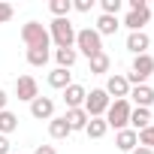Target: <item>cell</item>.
Returning a JSON list of instances; mask_svg holds the SVG:
<instances>
[{
    "instance_id": "cell-1",
    "label": "cell",
    "mask_w": 154,
    "mask_h": 154,
    "mask_svg": "<svg viewBox=\"0 0 154 154\" xmlns=\"http://www.w3.org/2000/svg\"><path fill=\"white\" fill-rule=\"evenodd\" d=\"M72 48H79V51L91 60L94 54L103 51V36H100L94 27H82V30H75V45H72Z\"/></svg>"
},
{
    "instance_id": "cell-2",
    "label": "cell",
    "mask_w": 154,
    "mask_h": 154,
    "mask_svg": "<svg viewBox=\"0 0 154 154\" xmlns=\"http://www.w3.org/2000/svg\"><path fill=\"white\" fill-rule=\"evenodd\" d=\"M48 36L57 48H72L75 45V27L69 24V18H54L48 24Z\"/></svg>"
},
{
    "instance_id": "cell-3",
    "label": "cell",
    "mask_w": 154,
    "mask_h": 154,
    "mask_svg": "<svg viewBox=\"0 0 154 154\" xmlns=\"http://www.w3.org/2000/svg\"><path fill=\"white\" fill-rule=\"evenodd\" d=\"M21 39L27 48H48L51 45V36H48V27H42L39 21H27L21 27Z\"/></svg>"
},
{
    "instance_id": "cell-4",
    "label": "cell",
    "mask_w": 154,
    "mask_h": 154,
    "mask_svg": "<svg viewBox=\"0 0 154 154\" xmlns=\"http://www.w3.org/2000/svg\"><path fill=\"white\" fill-rule=\"evenodd\" d=\"M130 112H133V106H130V100H112V106L106 109V124L109 127H115V130H127V124H130Z\"/></svg>"
},
{
    "instance_id": "cell-5",
    "label": "cell",
    "mask_w": 154,
    "mask_h": 154,
    "mask_svg": "<svg viewBox=\"0 0 154 154\" xmlns=\"http://www.w3.org/2000/svg\"><path fill=\"white\" fill-rule=\"evenodd\" d=\"M151 72H154V57H151V54H139V57H133V66H130V75H127L130 88L145 85Z\"/></svg>"
},
{
    "instance_id": "cell-6",
    "label": "cell",
    "mask_w": 154,
    "mask_h": 154,
    "mask_svg": "<svg viewBox=\"0 0 154 154\" xmlns=\"http://www.w3.org/2000/svg\"><path fill=\"white\" fill-rule=\"evenodd\" d=\"M109 106H112V97H109L103 88H94V91L85 97V106H82V109L88 112V118H103Z\"/></svg>"
},
{
    "instance_id": "cell-7",
    "label": "cell",
    "mask_w": 154,
    "mask_h": 154,
    "mask_svg": "<svg viewBox=\"0 0 154 154\" xmlns=\"http://www.w3.org/2000/svg\"><path fill=\"white\" fill-rule=\"evenodd\" d=\"M15 97L24 100V103H33L39 97V85H36L33 75H18L15 79Z\"/></svg>"
},
{
    "instance_id": "cell-8",
    "label": "cell",
    "mask_w": 154,
    "mask_h": 154,
    "mask_svg": "<svg viewBox=\"0 0 154 154\" xmlns=\"http://www.w3.org/2000/svg\"><path fill=\"white\" fill-rule=\"evenodd\" d=\"M109 97H115V100H127L130 97V82H127V75H109V82H106V88H103Z\"/></svg>"
},
{
    "instance_id": "cell-9",
    "label": "cell",
    "mask_w": 154,
    "mask_h": 154,
    "mask_svg": "<svg viewBox=\"0 0 154 154\" xmlns=\"http://www.w3.org/2000/svg\"><path fill=\"white\" fill-rule=\"evenodd\" d=\"M30 115H33L36 121H51V118H54V100H51V97H36V100L30 103Z\"/></svg>"
},
{
    "instance_id": "cell-10",
    "label": "cell",
    "mask_w": 154,
    "mask_h": 154,
    "mask_svg": "<svg viewBox=\"0 0 154 154\" xmlns=\"http://www.w3.org/2000/svg\"><path fill=\"white\" fill-rule=\"evenodd\" d=\"M148 21H151V9H148V6H145V9H130L127 18H124V27H130V33H136V30H142Z\"/></svg>"
},
{
    "instance_id": "cell-11",
    "label": "cell",
    "mask_w": 154,
    "mask_h": 154,
    "mask_svg": "<svg viewBox=\"0 0 154 154\" xmlns=\"http://www.w3.org/2000/svg\"><path fill=\"white\" fill-rule=\"evenodd\" d=\"M85 97H88V91L82 88V85H69V88H63V103H66V109H82L85 106Z\"/></svg>"
},
{
    "instance_id": "cell-12",
    "label": "cell",
    "mask_w": 154,
    "mask_h": 154,
    "mask_svg": "<svg viewBox=\"0 0 154 154\" xmlns=\"http://www.w3.org/2000/svg\"><path fill=\"white\" fill-rule=\"evenodd\" d=\"M148 45H151V39H148L145 30H136V33L127 36V51H133L136 57H139V54H148Z\"/></svg>"
},
{
    "instance_id": "cell-13",
    "label": "cell",
    "mask_w": 154,
    "mask_h": 154,
    "mask_svg": "<svg viewBox=\"0 0 154 154\" xmlns=\"http://www.w3.org/2000/svg\"><path fill=\"white\" fill-rule=\"evenodd\" d=\"M127 100H133L139 109H148L151 103H154V88H148V85H136V88H130V97Z\"/></svg>"
},
{
    "instance_id": "cell-14",
    "label": "cell",
    "mask_w": 154,
    "mask_h": 154,
    "mask_svg": "<svg viewBox=\"0 0 154 154\" xmlns=\"http://www.w3.org/2000/svg\"><path fill=\"white\" fill-rule=\"evenodd\" d=\"M115 145H118V151H127V154H130V151L139 145L136 130H130V127H127V130H118V133H115Z\"/></svg>"
},
{
    "instance_id": "cell-15",
    "label": "cell",
    "mask_w": 154,
    "mask_h": 154,
    "mask_svg": "<svg viewBox=\"0 0 154 154\" xmlns=\"http://www.w3.org/2000/svg\"><path fill=\"white\" fill-rule=\"evenodd\" d=\"M63 118H66L69 130H85V127H88V121H91L85 109H66V115H63Z\"/></svg>"
},
{
    "instance_id": "cell-16",
    "label": "cell",
    "mask_w": 154,
    "mask_h": 154,
    "mask_svg": "<svg viewBox=\"0 0 154 154\" xmlns=\"http://www.w3.org/2000/svg\"><path fill=\"white\" fill-rule=\"evenodd\" d=\"M145 127H151V112L136 106V109L130 112V130H136V133H139V130H145Z\"/></svg>"
},
{
    "instance_id": "cell-17",
    "label": "cell",
    "mask_w": 154,
    "mask_h": 154,
    "mask_svg": "<svg viewBox=\"0 0 154 154\" xmlns=\"http://www.w3.org/2000/svg\"><path fill=\"white\" fill-rule=\"evenodd\" d=\"M69 133H72V130H69V124H66L63 115H60V118L54 115V118L48 121V136H51V139H66Z\"/></svg>"
},
{
    "instance_id": "cell-18",
    "label": "cell",
    "mask_w": 154,
    "mask_h": 154,
    "mask_svg": "<svg viewBox=\"0 0 154 154\" xmlns=\"http://www.w3.org/2000/svg\"><path fill=\"white\" fill-rule=\"evenodd\" d=\"M48 85H51V88H57V91L69 88V85H72L69 69H60V66H57V69H51V72H48Z\"/></svg>"
},
{
    "instance_id": "cell-19",
    "label": "cell",
    "mask_w": 154,
    "mask_h": 154,
    "mask_svg": "<svg viewBox=\"0 0 154 154\" xmlns=\"http://www.w3.org/2000/svg\"><path fill=\"white\" fill-rule=\"evenodd\" d=\"M54 60H57L60 69H69L75 60H79V51L75 48H54Z\"/></svg>"
},
{
    "instance_id": "cell-20",
    "label": "cell",
    "mask_w": 154,
    "mask_h": 154,
    "mask_svg": "<svg viewBox=\"0 0 154 154\" xmlns=\"http://www.w3.org/2000/svg\"><path fill=\"white\" fill-rule=\"evenodd\" d=\"M118 27H121V24H118V18H115V15H100V18H97V27H94V30H97L100 36H112V33H115Z\"/></svg>"
},
{
    "instance_id": "cell-21",
    "label": "cell",
    "mask_w": 154,
    "mask_h": 154,
    "mask_svg": "<svg viewBox=\"0 0 154 154\" xmlns=\"http://www.w3.org/2000/svg\"><path fill=\"white\" fill-rule=\"evenodd\" d=\"M85 133H88L91 139H103V136L109 133V124H106V118H91V121H88V127H85Z\"/></svg>"
},
{
    "instance_id": "cell-22",
    "label": "cell",
    "mask_w": 154,
    "mask_h": 154,
    "mask_svg": "<svg viewBox=\"0 0 154 154\" xmlns=\"http://www.w3.org/2000/svg\"><path fill=\"white\" fill-rule=\"evenodd\" d=\"M12 130H18V115H12L9 109L0 112V136H9Z\"/></svg>"
},
{
    "instance_id": "cell-23",
    "label": "cell",
    "mask_w": 154,
    "mask_h": 154,
    "mask_svg": "<svg viewBox=\"0 0 154 154\" xmlns=\"http://www.w3.org/2000/svg\"><path fill=\"white\" fill-rule=\"evenodd\" d=\"M48 57H51L48 48H27V63H30V66H45Z\"/></svg>"
},
{
    "instance_id": "cell-24",
    "label": "cell",
    "mask_w": 154,
    "mask_h": 154,
    "mask_svg": "<svg viewBox=\"0 0 154 154\" xmlns=\"http://www.w3.org/2000/svg\"><path fill=\"white\" fill-rule=\"evenodd\" d=\"M109 66H112V60H109V54H106V51H100V54H94V57H91V72H94V75L109 72Z\"/></svg>"
},
{
    "instance_id": "cell-25",
    "label": "cell",
    "mask_w": 154,
    "mask_h": 154,
    "mask_svg": "<svg viewBox=\"0 0 154 154\" xmlns=\"http://www.w3.org/2000/svg\"><path fill=\"white\" fill-rule=\"evenodd\" d=\"M48 9H51V15H54V18H66V15H69V9H72V0H51Z\"/></svg>"
},
{
    "instance_id": "cell-26",
    "label": "cell",
    "mask_w": 154,
    "mask_h": 154,
    "mask_svg": "<svg viewBox=\"0 0 154 154\" xmlns=\"http://www.w3.org/2000/svg\"><path fill=\"white\" fill-rule=\"evenodd\" d=\"M136 139H139V145H142V148H151V151H154V124H151V127H145V130H139V133H136Z\"/></svg>"
},
{
    "instance_id": "cell-27",
    "label": "cell",
    "mask_w": 154,
    "mask_h": 154,
    "mask_svg": "<svg viewBox=\"0 0 154 154\" xmlns=\"http://www.w3.org/2000/svg\"><path fill=\"white\" fill-rule=\"evenodd\" d=\"M100 6H103V15H115V18H118L124 0H100Z\"/></svg>"
},
{
    "instance_id": "cell-28",
    "label": "cell",
    "mask_w": 154,
    "mask_h": 154,
    "mask_svg": "<svg viewBox=\"0 0 154 154\" xmlns=\"http://www.w3.org/2000/svg\"><path fill=\"white\" fill-rule=\"evenodd\" d=\"M12 15H15V9H12L9 3H0V24H6Z\"/></svg>"
},
{
    "instance_id": "cell-29",
    "label": "cell",
    "mask_w": 154,
    "mask_h": 154,
    "mask_svg": "<svg viewBox=\"0 0 154 154\" xmlns=\"http://www.w3.org/2000/svg\"><path fill=\"white\" fill-rule=\"evenodd\" d=\"M91 6H94V0H75V3H72L75 12H91Z\"/></svg>"
},
{
    "instance_id": "cell-30",
    "label": "cell",
    "mask_w": 154,
    "mask_h": 154,
    "mask_svg": "<svg viewBox=\"0 0 154 154\" xmlns=\"http://www.w3.org/2000/svg\"><path fill=\"white\" fill-rule=\"evenodd\" d=\"M12 145H9V136H0V154H9Z\"/></svg>"
},
{
    "instance_id": "cell-31",
    "label": "cell",
    "mask_w": 154,
    "mask_h": 154,
    "mask_svg": "<svg viewBox=\"0 0 154 154\" xmlns=\"http://www.w3.org/2000/svg\"><path fill=\"white\" fill-rule=\"evenodd\" d=\"M33 154H57V151H54V145H36Z\"/></svg>"
},
{
    "instance_id": "cell-32",
    "label": "cell",
    "mask_w": 154,
    "mask_h": 154,
    "mask_svg": "<svg viewBox=\"0 0 154 154\" xmlns=\"http://www.w3.org/2000/svg\"><path fill=\"white\" fill-rule=\"evenodd\" d=\"M127 6H130V9H145L148 3H145V0H127Z\"/></svg>"
},
{
    "instance_id": "cell-33",
    "label": "cell",
    "mask_w": 154,
    "mask_h": 154,
    "mask_svg": "<svg viewBox=\"0 0 154 154\" xmlns=\"http://www.w3.org/2000/svg\"><path fill=\"white\" fill-rule=\"evenodd\" d=\"M6 103H9V97H6V91H3V88H0V112L6 109Z\"/></svg>"
},
{
    "instance_id": "cell-34",
    "label": "cell",
    "mask_w": 154,
    "mask_h": 154,
    "mask_svg": "<svg viewBox=\"0 0 154 154\" xmlns=\"http://www.w3.org/2000/svg\"><path fill=\"white\" fill-rule=\"evenodd\" d=\"M130 154H154V151H151V148H142V145H136Z\"/></svg>"
}]
</instances>
